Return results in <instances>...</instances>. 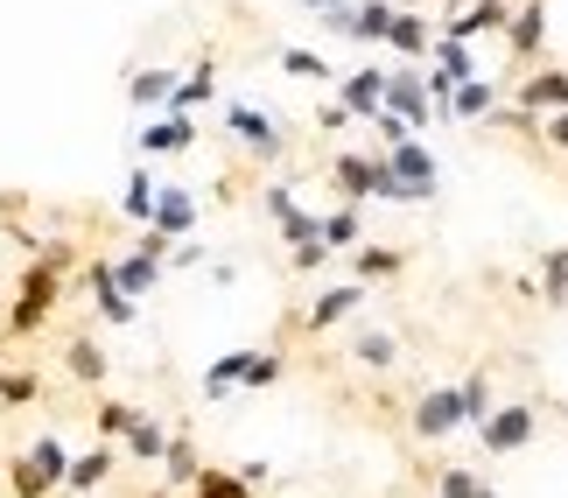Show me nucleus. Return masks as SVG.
Segmentation results:
<instances>
[{
	"label": "nucleus",
	"mask_w": 568,
	"mask_h": 498,
	"mask_svg": "<svg viewBox=\"0 0 568 498\" xmlns=\"http://www.w3.org/2000/svg\"><path fill=\"white\" fill-rule=\"evenodd\" d=\"M8 491H14V498H50L57 485L42 478V470H36L29 457H14V464H8Z\"/></svg>",
	"instance_id": "33"
},
{
	"label": "nucleus",
	"mask_w": 568,
	"mask_h": 498,
	"mask_svg": "<svg viewBox=\"0 0 568 498\" xmlns=\"http://www.w3.org/2000/svg\"><path fill=\"white\" fill-rule=\"evenodd\" d=\"M21 457H29V464H36V470H42V478H50V485H57V491H63V464H71V449H63V443H57V436H36V443H29V449H21Z\"/></svg>",
	"instance_id": "29"
},
{
	"label": "nucleus",
	"mask_w": 568,
	"mask_h": 498,
	"mask_svg": "<svg viewBox=\"0 0 568 498\" xmlns=\"http://www.w3.org/2000/svg\"><path fill=\"white\" fill-rule=\"evenodd\" d=\"M281 71H288V78H331V57H323V50H288V57H281Z\"/></svg>",
	"instance_id": "36"
},
{
	"label": "nucleus",
	"mask_w": 568,
	"mask_h": 498,
	"mask_svg": "<svg viewBox=\"0 0 568 498\" xmlns=\"http://www.w3.org/2000/svg\"><path fill=\"white\" fill-rule=\"evenodd\" d=\"M302 8H310V14H331V8H337V0H302Z\"/></svg>",
	"instance_id": "46"
},
{
	"label": "nucleus",
	"mask_w": 568,
	"mask_h": 498,
	"mask_svg": "<svg viewBox=\"0 0 568 498\" xmlns=\"http://www.w3.org/2000/svg\"><path fill=\"white\" fill-rule=\"evenodd\" d=\"M477 470H443V485H435V498H477Z\"/></svg>",
	"instance_id": "40"
},
{
	"label": "nucleus",
	"mask_w": 568,
	"mask_h": 498,
	"mask_svg": "<svg viewBox=\"0 0 568 498\" xmlns=\"http://www.w3.org/2000/svg\"><path fill=\"white\" fill-rule=\"evenodd\" d=\"M491 105H498V84H491L485 71H477V78H464V84L449 92V120H485Z\"/></svg>",
	"instance_id": "20"
},
{
	"label": "nucleus",
	"mask_w": 568,
	"mask_h": 498,
	"mask_svg": "<svg viewBox=\"0 0 568 498\" xmlns=\"http://www.w3.org/2000/svg\"><path fill=\"white\" fill-rule=\"evenodd\" d=\"M534 436H540V415H534L527 400H519V407H491V415L477 421V443H485V457H519Z\"/></svg>",
	"instance_id": "3"
},
{
	"label": "nucleus",
	"mask_w": 568,
	"mask_h": 498,
	"mask_svg": "<svg viewBox=\"0 0 568 498\" xmlns=\"http://www.w3.org/2000/svg\"><path fill=\"white\" fill-rule=\"evenodd\" d=\"M211 92H217V63L196 57V71L169 84V113H196V105H211Z\"/></svg>",
	"instance_id": "16"
},
{
	"label": "nucleus",
	"mask_w": 568,
	"mask_h": 498,
	"mask_svg": "<svg viewBox=\"0 0 568 498\" xmlns=\"http://www.w3.org/2000/svg\"><path fill=\"white\" fill-rule=\"evenodd\" d=\"M120 211L134 225H148V211H155V176H148V169H134V176H126V190H120Z\"/></svg>",
	"instance_id": "30"
},
{
	"label": "nucleus",
	"mask_w": 568,
	"mask_h": 498,
	"mask_svg": "<svg viewBox=\"0 0 568 498\" xmlns=\"http://www.w3.org/2000/svg\"><path fill=\"white\" fill-rule=\"evenodd\" d=\"M513 105H519L527 120H540V113H561V105H568V71H555V63H540V71H534V78L513 92Z\"/></svg>",
	"instance_id": "11"
},
{
	"label": "nucleus",
	"mask_w": 568,
	"mask_h": 498,
	"mask_svg": "<svg viewBox=\"0 0 568 498\" xmlns=\"http://www.w3.org/2000/svg\"><path fill=\"white\" fill-rule=\"evenodd\" d=\"M386 169H393V190H400V204H428L435 190H443V169H435L428 141H414V134L386 148Z\"/></svg>",
	"instance_id": "2"
},
{
	"label": "nucleus",
	"mask_w": 568,
	"mask_h": 498,
	"mask_svg": "<svg viewBox=\"0 0 568 498\" xmlns=\"http://www.w3.org/2000/svg\"><path fill=\"white\" fill-rule=\"evenodd\" d=\"M36 394H42L36 373H0V400H8V407H29Z\"/></svg>",
	"instance_id": "38"
},
{
	"label": "nucleus",
	"mask_w": 568,
	"mask_h": 498,
	"mask_svg": "<svg viewBox=\"0 0 568 498\" xmlns=\"http://www.w3.org/2000/svg\"><path fill=\"white\" fill-rule=\"evenodd\" d=\"M155 498H169V491H155Z\"/></svg>",
	"instance_id": "51"
},
{
	"label": "nucleus",
	"mask_w": 568,
	"mask_h": 498,
	"mask_svg": "<svg viewBox=\"0 0 568 498\" xmlns=\"http://www.w3.org/2000/svg\"><path fill=\"white\" fill-rule=\"evenodd\" d=\"M190 498H253V491H246V478H239V470H196Z\"/></svg>",
	"instance_id": "32"
},
{
	"label": "nucleus",
	"mask_w": 568,
	"mask_h": 498,
	"mask_svg": "<svg viewBox=\"0 0 568 498\" xmlns=\"http://www.w3.org/2000/svg\"><path fill=\"white\" fill-rule=\"evenodd\" d=\"M373 126H379V155H386L393 141H407V134H414V126H407L400 113H386V105H379V113H373Z\"/></svg>",
	"instance_id": "41"
},
{
	"label": "nucleus",
	"mask_w": 568,
	"mask_h": 498,
	"mask_svg": "<svg viewBox=\"0 0 568 498\" xmlns=\"http://www.w3.org/2000/svg\"><path fill=\"white\" fill-rule=\"evenodd\" d=\"M190 141H196V120H190V113H169V120H148L141 155H183Z\"/></svg>",
	"instance_id": "17"
},
{
	"label": "nucleus",
	"mask_w": 568,
	"mask_h": 498,
	"mask_svg": "<svg viewBox=\"0 0 568 498\" xmlns=\"http://www.w3.org/2000/svg\"><path fill=\"white\" fill-rule=\"evenodd\" d=\"M540 42H548V0H519V8L506 14V50L519 63H534Z\"/></svg>",
	"instance_id": "9"
},
{
	"label": "nucleus",
	"mask_w": 568,
	"mask_h": 498,
	"mask_svg": "<svg viewBox=\"0 0 568 498\" xmlns=\"http://www.w3.org/2000/svg\"><path fill=\"white\" fill-rule=\"evenodd\" d=\"M379 105H386V113H400V120L414 126V134H422V126L435 120V99H428V78H422V71H414V63H407V71H386V84H379Z\"/></svg>",
	"instance_id": "4"
},
{
	"label": "nucleus",
	"mask_w": 568,
	"mask_h": 498,
	"mask_svg": "<svg viewBox=\"0 0 568 498\" xmlns=\"http://www.w3.org/2000/svg\"><path fill=\"white\" fill-rule=\"evenodd\" d=\"M63 365H71V379H78V386H105V373H113V358H105L92 337H71V352H63Z\"/></svg>",
	"instance_id": "24"
},
{
	"label": "nucleus",
	"mask_w": 568,
	"mask_h": 498,
	"mask_svg": "<svg viewBox=\"0 0 568 498\" xmlns=\"http://www.w3.org/2000/svg\"><path fill=\"white\" fill-rule=\"evenodd\" d=\"M84 498H99V491H84Z\"/></svg>",
	"instance_id": "50"
},
{
	"label": "nucleus",
	"mask_w": 568,
	"mask_h": 498,
	"mask_svg": "<svg viewBox=\"0 0 568 498\" xmlns=\"http://www.w3.org/2000/svg\"><path fill=\"white\" fill-rule=\"evenodd\" d=\"M456 394H464V421H470V428H477V421H485L491 407H498V400H491V379H485V373H470L464 386H456Z\"/></svg>",
	"instance_id": "34"
},
{
	"label": "nucleus",
	"mask_w": 568,
	"mask_h": 498,
	"mask_svg": "<svg viewBox=\"0 0 568 498\" xmlns=\"http://www.w3.org/2000/svg\"><path fill=\"white\" fill-rule=\"evenodd\" d=\"M323 246H358V211H331V218H323Z\"/></svg>",
	"instance_id": "37"
},
{
	"label": "nucleus",
	"mask_w": 568,
	"mask_h": 498,
	"mask_svg": "<svg viewBox=\"0 0 568 498\" xmlns=\"http://www.w3.org/2000/svg\"><path fill=\"white\" fill-rule=\"evenodd\" d=\"M232 379L253 386V394H260V386H274L281 379V352H232Z\"/></svg>",
	"instance_id": "27"
},
{
	"label": "nucleus",
	"mask_w": 568,
	"mask_h": 498,
	"mask_svg": "<svg viewBox=\"0 0 568 498\" xmlns=\"http://www.w3.org/2000/svg\"><path fill=\"white\" fill-rule=\"evenodd\" d=\"M456 428H470L464 421V394H456V386H428V394L414 400V436L443 443V436H456Z\"/></svg>",
	"instance_id": "5"
},
{
	"label": "nucleus",
	"mask_w": 568,
	"mask_h": 498,
	"mask_svg": "<svg viewBox=\"0 0 568 498\" xmlns=\"http://www.w3.org/2000/svg\"><path fill=\"white\" fill-rule=\"evenodd\" d=\"M0 373H8V365H0Z\"/></svg>",
	"instance_id": "52"
},
{
	"label": "nucleus",
	"mask_w": 568,
	"mask_h": 498,
	"mask_svg": "<svg viewBox=\"0 0 568 498\" xmlns=\"http://www.w3.org/2000/svg\"><path fill=\"white\" fill-rule=\"evenodd\" d=\"M540 141H548V148H561V155H568V105H561V113H540Z\"/></svg>",
	"instance_id": "43"
},
{
	"label": "nucleus",
	"mask_w": 568,
	"mask_h": 498,
	"mask_svg": "<svg viewBox=\"0 0 568 498\" xmlns=\"http://www.w3.org/2000/svg\"><path fill=\"white\" fill-rule=\"evenodd\" d=\"M120 443H126V457H141V464H162V449H169V428H162L155 415H134Z\"/></svg>",
	"instance_id": "23"
},
{
	"label": "nucleus",
	"mask_w": 568,
	"mask_h": 498,
	"mask_svg": "<svg viewBox=\"0 0 568 498\" xmlns=\"http://www.w3.org/2000/svg\"><path fill=\"white\" fill-rule=\"evenodd\" d=\"M134 415H141V407H126V400H99V415H92V428H99L105 443H120V436H126V421H134Z\"/></svg>",
	"instance_id": "35"
},
{
	"label": "nucleus",
	"mask_w": 568,
	"mask_h": 498,
	"mask_svg": "<svg viewBox=\"0 0 568 498\" xmlns=\"http://www.w3.org/2000/svg\"><path fill=\"white\" fill-rule=\"evenodd\" d=\"M169 84H176V71H169V63H148V71L126 78V99H134L141 113H155V105H169Z\"/></svg>",
	"instance_id": "22"
},
{
	"label": "nucleus",
	"mask_w": 568,
	"mask_h": 498,
	"mask_svg": "<svg viewBox=\"0 0 568 498\" xmlns=\"http://www.w3.org/2000/svg\"><path fill=\"white\" fill-rule=\"evenodd\" d=\"M323 260H331V246H295V253H288V267H295V274H316Z\"/></svg>",
	"instance_id": "44"
},
{
	"label": "nucleus",
	"mask_w": 568,
	"mask_h": 498,
	"mask_svg": "<svg viewBox=\"0 0 568 498\" xmlns=\"http://www.w3.org/2000/svg\"><path fill=\"white\" fill-rule=\"evenodd\" d=\"M352 267H358V281H365V288H373V281H393V274L407 267V253H400V246H365V240H358Z\"/></svg>",
	"instance_id": "25"
},
{
	"label": "nucleus",
	"mask_w": 568,
	"mask_h": 498,
	"mask_svg": "<svg viewBox=\"0 0 568 498\" xmlns=\"http://www.w3.org/2000/svg\"><path fill=\"white\" fill-rule=\"evenodd\" d=\"M113 464H120V449H113V443L84 449V457H71V464H63V491H71V498H84V491H99L105 478H113Z\"/></svg>",
	"instance_id": "13"
},
{
	"label": "nucleus",
	"mask_w": 568,
	"mask_h": 498,
	"mask_svg": "<svg viewBox=\"0 0 568 498\" xmlns=\"http://www.w3.org/2000/svg\"><path fill=\"white\" fill-rule=\"evenodd\" d=\"M393 8H422V0H393Z\"/></svg>",
	"instance_id": "48"
},
{
	"label": "nucleus",
	"mask_w": 568,
	"mask_h": 498,
	"mask_svg": "<svg viewBox=\"0 0 568 498\" xmlns=\"http://www.w3.org/2000/svg\"><path fill=\"white\" fill-rule=\"evenodd\" d=\"M288 211H295V190L274 183V190H267V218H288Z\"/></svg>",
	"instance_id": "45"
},
{
	"label": "nucleus",
	"mask_w": 568,
	"mask_h": 498,
	"mask_svg": "<svg viewBox=\"0 0 568 498\" xmlns=\"http://www.w3.org/2000/svg\"><path fill=\"white\" fill-rule=\"evenodd\" d=\"M50 498H71V491H50Z\"/></svg>",
	"instance_id": "49"
},
{
	"label": "nucleus",
	"mask_w": 568,
	"mask_h": 498,
	"mask_svg": "<svg viewBox=\"0 0 568 498\" xmlns=\"http://www.w3.org/2000/svg\"><path fill=\"white\" fill-rule=\"evenodd\" d=\"M477 498H498V491H491V485H477Z\"/></svg>",
	"instance_id": "47"
},
{
	"label": "nucleus",
	"mask_w": 568,
	"mask_h": 498,
	"mask_svg": "<svg viewBox=\"0 0 568 498\" xmlns=\"http://www.w3.org/2000/svg\"><path fill=\"white\" fill-rule=\"evenodd\" d=\"M196 449H190V436H169V449H162V478H169V491H190L196 485Z\"/></svg>",
	"instance_id": "26"
},
{
	"label": "nucleus",
	"mask_w": 568,
	"mask_h": 498,
	"mask_svg": "<svg viewBox=\"0 0 568 498\" xmlns=\"http://www.w3.org/2000/svg\"><path fill=\"white\" fill-rule=\"evenodd\" d=\"M506 14H513V0H470L464 14H449V21H443V35H456V42L491 35V29H506Z\"/></svg>",
	"instance_id": "15"
},
{
	"label": "nucleus",
	"mask_w": 568,
	"mask_h": 498,
	"mask_svg": "<svg viewBox=\"0 0 568 498\" xmlns=\"http://www.w3.org/2000/svg\"><path fill=\"white\" fill-rule=\"evenodd\" d=\"M225 126L253 148L260 162H281V148H288V141H281V120H274V113H260V105H225Z\"/></svg>",
	"instance_id": "8"
},
{
	"label": "nucleus",
	"mask_w": 568,
	"mask_h": 498,
	"mask_svg": "<svg viewBox=\"0 0 568 498\" xmlns=\"http://www.w3.org/2000/svg\"><path fill=\"white\" fill-rule=\"evenodd\" d=\"M63 246H50L36 260L29 274H21V288H14V309H8V337H36L42 323H50V309H57V288H63Z\"/></svg>",
	"instance_id": "1"
},
{
	"label": "nucleus",
	"mask_w": 568,
	"mask_h": 498,
	"mask_svg": "<svg viewBox=\"0 0 568 498\" xmlns=\"http://www.w3.org/2000/svg\"><path fill=\"white\" fill-rule=\"evenodd\" d=\"M393 0H344V35L352 42H386Z\"/></svg>",
	"instance_id": "18"
},
{
	"label": "nucleus",
	"mask_w": 568,
	"mask_h": 498,
	"mask_svg": "<svg viewBox=\"0 0 568 498\" xmlns=\"http://www.w3.org/2000/svg\"><path fill=\"white\" fill-rule=\"evenodd\" d=\"M352 358L365 365V373H393V365H400V337H393V331H373V323H365V331L352 337Z\"/></svg>",
	"instance_id": "19"
},
{
	"label": "nucleus",
	"mask_w": 568,
	"mask_h": 498,
	"mask_svg": "<svg viewBox=\"0 0 568 498\" xmlns=\"http://www.w3.org/2000/svg\"><path fill=\"white\" fill-rule=\"evenodd\" d=\"M422 63H435V71H443V78H456V84H464V78H477V57H470V42H456V35H435Z\"/></svg>",
	"instance_id": "21"
},
{
	"label": "nucleus",
	"mask_w": 568,
	"mask_h": 498,
	"mask_svg": "<svg viewBox=\"0 0 568 498\" xmlns=\"http://www.w3.org/2000/svg\"><path fill=\"white\" fill-rule=\"evenodd\" d=\"M365 197H379V204H400V190H393V169H386V155H373V190Z\"/></svg>",
	"instance_id": "42"
},
{
	"label": "nucleus",
	"mask_w": 568,
	"mask_h": 498,
	"mask_svg": "<svg viewBox=\"0 0 568 498\" xmlns=\"http://www.w3.org/2000/svg\"><path fill=\"white\" fill-rule=\"evenodd\" d=\"M540 288H548V302H568V253L540 260Z\"/></svg>",
	"instance_id": "39"
},
{
	"label": "nucleus",
	"mask_w": 568,
	"mask_h": 498,
	"mask_svg": "<svg viewBox=\"0 0 568 498\" xmlns=\"http://www.w3.org/2000/svg\"><path fill=\"white\" fill-rule=\"evenodd\" d=\"M274 225H281V240H288V253L295 246H323V218H316V211H302V204L288 211V218H274Z\"/></svg>",
	"instance_id": "31"
},
{
	"label": "nucleus",
	"mask_w": 568,
	"mask_h": 498,
	"mask_svg": "<svg viewBox=\"0 0 568 498\" xmlns=\"http://www.w3.org/2000/svg\"><path fill=\"white\" fill-rule=\"evenodd\" d=\"M331 176H337V190H344V197H365V190H373V155H337L331 162Z\"/></svg>",
	"instance_id": "28"
},
{
	"label": "nucleus",
	"mask_w": 568,
	"mask_h": 498,
	"mask_svg": "<svg viewBox=\"0 0 568 498\" xmlns=\"http://www.w3.org/2000/svg\"><path fill=\"white\" fill-rule=\"evenodd\" d=\"M84 281H92V309H99V323H113V331H126V323L141 316V302L113 281V260H92L84 267Z\"/></svg>",
	"instance_id": "7"
},
{
	"label": "nucleus",
	"mask_w": 568,
	"mask_h": 498,
	"mask_svg": "<svg viewBox=\"0 0 568 498\" xmlns=\"http://www.w3.org/2000/svg\"><path fill=\"white\" fill-rule=\"evenodd\" d=\"M148 232H162L169 246L190 240V232H196V197H190V190H162V183H155V211H148Z\"/></svg>",
	"instance_id": "10"
},
{
	"label": "nucleus",
	"mask_w": 568,
	"mask_h": 498,
	"mask_svg": "<svg viewBox=\"0 0 568 498\" xmlns=\"http://www.w3.org/2000/svg\"><path fill=\"white\" fill-rule=\"evenodd\" d=\"M428 42H435V29L422 21V8H393V21H386V50H393V57L422 63V57H428Z\"/></svg>",
	"instance_id": "14"
},
{
	"label": "nucleus",
	"mask_w": 568,
	"mask_h": 498,
	"mask_svg": "<svg viewBox=\"0 0 568 498\" xmlns=\"http://www.w3.org/2000/svg\"><path fill=\"white\" fill-rule=\"evenodd\" d=\"M365 295H373L365 281H344V288H323V295L310 302V309H302V331H310V337H323V331H337V323H352V316L365 309Z\"/></svg>",
	"instance_id": "6"
},
{
	"label": "nucleus",
	"mask_w": 568,
	"mask_h": 498,
	"mask_svg": "<svg viewBox=\"0 0 568 498\" xmlns=\"http://www.w3.org/2000/svg\"><path fill=\"white\" fill-rule=\"evenodd\" d=\"M379 84H386L379 63H365V71H344V78H337V105H344L352 120H373V113H379Z\"/></svg>",
	"instance_id": "12"
}]
</instances>
